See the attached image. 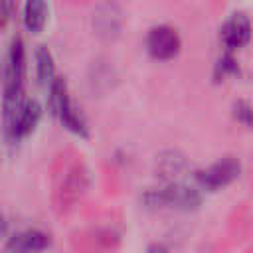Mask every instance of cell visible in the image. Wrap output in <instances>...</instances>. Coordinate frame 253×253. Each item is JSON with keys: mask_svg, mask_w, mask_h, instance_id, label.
Instances as JSON below:
<instances>
[{"mask_svg": "<svg viewBox=\"0 0 253 253\" xmlns=\"http://www.w3.org/2000/svg\"><path fill=\"white\" fill-rule=\"evenodd\" d=\"M36 75L42 87H49L53 83L55 75V63H53V55L45 45H40L36 49Z\"/></svg>", "mask_w": 253, "mask_h": 253, "instance_id": "10", "label": "cell"}, {"mask_svg": "<svg viewBox=\"0 0 253 253\" xmlns=\"http://www.w3.org/2000/svg\"><path fill=\"white\" fill-rule=\"evenodd\" d=\"M184 156H180L178 152H166L158 158V172L164 178H174L184 170Z\"/></svg>", "mask_w": 253, "mask_h": 253, "instance_id": "11", "label": "cell"}, {"mask_svg": "<svg viewBox=\"0 0 253 253\" xmlns=\"http://www.w3.org/2000/svg\"><path fill=\"white\" fill-rule=\"evenodd\" d=\"M47 2L45 0H26L24 2V26L32 34H40L47 24Z\"/></svg>", "mask_w": 253, "mask_h": 253, "instance_id": "9", "label": "cell"}, {"mask_svg": "<svg viewBox=\"0 0 253 253\" xmlns=\"http://www.w3.org/2000/svg\"><path fill=\"white\" fill-rule=\"evenodd\" d=\"M40 119H42V105L38 101H34V99L32 101H24V105H22L18 117H16V123H14V128H12L8 140L16 142L20 138L30 136L36 130V126L40 125Z\"/></svg>", "mask_w": 253, "mask_h": 253, "instance_id": "8", "label": "cell"}, {"mask_svg": "<svg viewBox=\"0 0 253 253\" xmlns=\"http://www.w3.org/2000/svg\"><path fill=\"white\" fill-rule=\"evenodd\" d=\"M47 93H49V109L61 121V125L69 132L87 138V123H85L83 115L71 103V97H69L65 81L61 77H55L53 83L47 87Z\"/></svg>", "mask_w": 253, "mask_h": 253, "instance_id": "1", "label": "cell"}, {"mask_svg": "<svg viewBox=\"0 0 253 253\" xmlns=\"http://www.w3.org/2000/svg\"><path fill=\"white\" fill-rule=\"evenodd\" d=\"M6 231H8V221H6V217L0 213V237H4Z\"/></svg>", "mask_w": 253, "mask_h": 253, "instance_id": "15", "label": "cell"}, {"mask_svg": "<svg viewBox=\"0 0 253 253\" xmlns=\"http://www.w3.org/2000/svg\"><path fill=\"white\" fill-rule=\"evenodd\" d=\"M241 172V164L239 160L227 156V158H221L217 162H213L211 166L196 172V184L206 190V192H217L225 186H229Z\"/></svg>", "mask_w": 253, "mask_h": 253, "instance_id": "4", "label": "cell"}, {"mask_svg": "<svg viewBox=\"0 0 253 253\" xmlns=\"http://www.w3.org/2000/svg\"><path fill=\"white\" fill-rule=\"evenodd\" d=\"M148 253H168V249L164 245H152L148 247Z\"/></svg>", "mask_w": 253, "mask_h": 253, "instance_id": "16", "label": "cell"}, {"mask_svg": "<svg viewBox=\"0 0 253 253\" xmlns=\"http://www.w3.org/2000/svg\"><path fill=\"white\" fill-rule=\"evenodd\" d=\"M217 73L223 77V75H229V73H237V63L231 55H223L219 61H217Z\"/></svg>", "mask_w": 253, "mask_h": 253, "instance_id": "13", "label": "cell"}, {"mask_svg": "<svg viewBox=\"0 0 253 253\" xmlns=\"http://www.w3.org/2000/svg\"><path fill=\"white\" fill-rule=\"evenodd\" d=\"M233 117L247 128H253V107L249 103H245V101L233 103Z\"/></svg>", "mask_w": 253, "mask_h": 253, "instance_id": "12", "label": "cell"}, {"mask_svg": "<svg viewBox=\"0 0 253 253\" xmlns=\"http://www.w3.org/2000/svg\"><path fill=\"white\" fill-rule=\"evenodd\" d=\"M144 204L150 208H170V210H182L190 211L196 210L202 204L200 192L194 186L170 182L160 190H150L144 194Z\"/></svg>", "mask_w": 253, "mask_h": 253, "instance_id": "2", "label": "cell"}, {"mask_svg": "<svg viewBox=\"0 0 253 253\" xmlns=\"http://www.w3.org/2000/svg\"><path fill=\"white\" fill-rule=\"evenodd\" d=\"M24 77H26V47L20 38H14L8 47L4 67H2L4 95H22Z\"/></svg>", "mask_w": 253, "mask_h": 253, "instance_id": "3", "label": "cell"}, {"mask_svg": "<svg viewBox=\"0 0 253 253\" xmlns=\"http://www.w3.org/2000/svg\"><path fill=\"white\" fill-rule=\"evenodd\" d=\"M10 10H12V0H0V26L8 22Z\"/></svg>", "mask_w": 253, "mask_h": 253, "instance_id": "14", "label": "cell"}, {"mask_svg": "<svg viewBox=\"0 0 253 253\" xmlns=\"http://www.w3.org/2000/svg\"><path fill=\"white\" fill-rule=\"evenodd\" d=\"M219 38L227 49L243 47L251 38V22L245 14H231L219 30Z\"/></svg>", "mask_w": 253, "mask_h": 253, "instance_id": "6", "label": "cell"}, {"mask_svg": "<svg viewBox=\"0 0 253 253\" xmlns=\"http://www.w3.org/2000/svg\"><path fill=\"white\" fill-rule=\"evenodd\" d=\"M182 40L170 26H154L146 36V51L158 61H168L178 55Z\"/></svg>", "mask_w": 253, "mask_h": 253, "instance_id": "5", "label": "cell"}, {"mask_svg": "<svg viewBox=\"0 0 253 253\" xmlns=\"http://www.w3.org/2000/svg\"><path fill=\"white\" fill-rule=\"evenodd\" d=\"M51 243L49 235L40 229H24L12 235L4 247V253H42Z\"/></svg>", "mask_w": 253, "mask_h": 253, "instance_id": "7", "label": "cell"}]
</instances>
